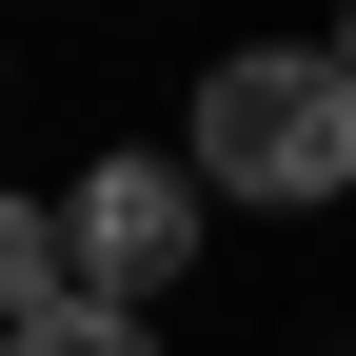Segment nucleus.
<instances>
[{
    "label": "nucleus",
    "instance_id": "f257e3e1",
    "mask_svg": "<svg viewBox=\"0 0 356 356\" xmlns=\"http://www.w3.org/2000/svg\"><path fill=\"white\" fill-rule=\"evenodd\" d=\"M178 159H198V198H356V79H337V40H238L198 79V119H178Z\"/></svg>",
    "mask_w": 356,
    "mask_h": 356
},
{
    "label": "nucleus",
    "instance_id": "f03ea898",
    "mask_svg": "<svg viewBox=\"0 0 356 356\" xmlns=\"http://www.w3.org/2000/svg\"><path fill=\"white\" fill-rule=\"evenodd\" d=\"M60 238H79V297H119V317H159V297L198 277V159H79Z\"/></svg>",
    "mask_w": 356,
    "mask_h": 356
},
{
    "label": "nucleus",
    "instance_id": "7ed1b4c3",
    "mask_svg": "<svg viewBox=\"0 0 356 356\" xmlns=\"http://www.w3.org/2000/svg\"><path fill=\"white\" fill-rule=\"evenodd\" d=\"M79 297V238H60V198H0V337L20 317H60Z\"/></svg>",
    "mask_w": 356,
    "mask_h": 356
},
{
    "label": "nucleus",
    "instance_id": "20e7f679",
    "mask_svg": "<svg viewBox=\"0 0 356 356\" xmlns=\"http://www.w3.org/2000/svg\"><path fill=\"white\" fill-rule=\"evenodd\" d=\"M0 356H159V317H119V297H60V317H20Z\"/></svg>",
    "mask_w": 356,
    "mask_h": 356
},
{
    "label": "nucleus",
    "instance_id": "39448f33",
    "mask_svg": "<svg viewBox=\"0 0 356 356\" xmlns=\"http://www.w3.org/2000/svg\"><path fill=\"white\" fill-rule=\"evenodd\" d=\"M337 79H356V0H337Z\"/></svg>",
    "mask_w": 356,
    "mask_h": 356
}]
</instances>
